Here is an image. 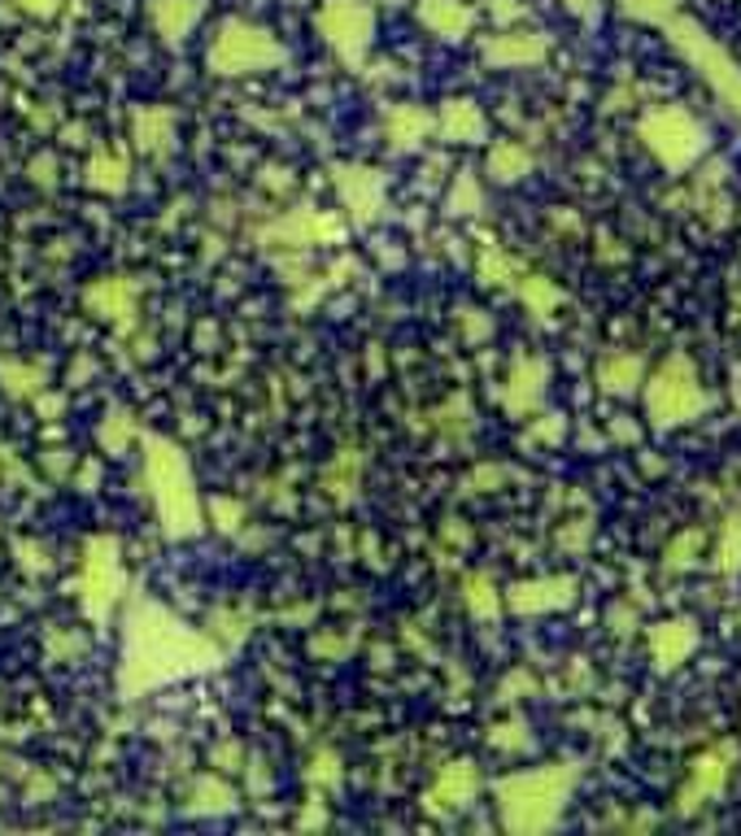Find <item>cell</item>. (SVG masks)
<instances>
[{"instance_id": "1", "label": "cell", "mask_w": 741, "mask_h": 836, "mask_svg": "<svg viewBox=\"0 0 741 836\" xmlns=\"http://www.w3.org/2000/svg\"><path fill=\"white\" fill-rule=\"evenodd\" d=\"M219 667V645L197 636L192 627L170 619L161 606L136 602L127 610V654H123V689L145 693L153 685Z\"/></svg>"}, {"instance_id": "2", "label": "cell", "mask_w": 741, "mask_h": 836, "mask_svg": "<svg viewBox=\"0 0 741 836\" xmlns=\"http://www.w3.org/2000/svg\"><path fill=\"white\" fill-rule=\"evenodd\" d=\"M572 784H576V766L559 763V766H541V771H523L498 784V811H502V824L511 833H550L572 797Z\"/></svg>"}, {"instance_id": "3", "label": "cell", "mask_w": 741, "mask_h": 836, "mask_svg": "<svg viewBox=\"0 0 741 836\" xmlns=\"http://www.w3.org/2000/svg\"><path fill=\"white\" fill-rule=\"evenodd\" d=\"M145 476H148V492H153V501H157V514H161L166 536H175V541L197 536V532H201V501H197V484H192L188 458H184L170 440H148Z\"/></svg>"}, {"instance_id": "4", "label": "cell", "mask_w": 741, "mask_h": 836, "mask_svg": "<svg viewBox=\"0 0 741 836\" xmlns=\"http://www.w3.org/2000/svg\"><path fill=\"white\" fill-rule=\"evenodd\" d=\"M641 384H646V393H641L646 397V418L659 431H671L680 422H693L707 410V388L698 379L693 357H685V353H671L667 362H659L650 370V379H641Z\"/></svg>"}, {"instance_id": "5", "label": "cell", "mask_w": 741, "mask_h": 836, "mask_svg": "<svg viewBox=\"0 0 741 836\" xmlns=\"http://www.w3.org/2000/svg\"><path fill=\"white\" fill-rule=\"evenodd\" d=\"M637 136H641V144L664 161L671 175H685V170L707 153V144H711L707 127H702L689 109H680V105L650 109V114L637 123Z\"/></svg>"}, {"instance_id": "6", "label": "cell", "mask_w": 741, "mask_h": 836, "mask_svg": "<svg viewBox=\"0 0 741 836\" xmlns=\"http://www.w3.org/2000/svg\"><path fill=\"white\" fill-rule=\"evenodd\" d=\"M284 62V49L271 40V31L253 22H222L215 44H210V70L215 74H258Z\"/></svg>"}, {"instance_id": "7", "label": "cell", "mask_w": 741, "mask_h": 836, "mask_svg": "<svg viewBox=\"0 0 741 836\" xmlns=\"http://www.w3.org/2000/svg\"><path fill=\"white\" fill-rule=\"evenodd\" d=\"M671 40H676V49L698 66V74L711 83V92L733 109L741 118V66L698 27V22H689V18H680V22H671Z\"/></svg>"}, {"instance_id": "8", "label": "cell", "mask_w": 741, "mask_h": 836, "mask_svg": "<svg viewBox=\"0 0 741 836\" xmlns=\"http://www.w3.org/2000/svg\"><path fill=\"white\" fill-rule=\"evenodd\" d=\"M123 557H118V541L114 536H96L87 545V557H83V575H79V597L87 606L92 619H105L109 606L118 602L123 593Z\"/></svg>"}, {"instance_id": "9", "label": "cell", "mask_w": 741, "mask_h": 836, "mask_svg": "<svg viewBox=\"0 0 741 836\" xmlns=\"http://www.w3.org/2000/svg\"><path fill=\"white\" fill-rule=\"evenodd\" d=\"M319 31H323V40L336 49L341 62L358 66V62L367 58L370 31H375L370 4H363V0H327V4L319 9Z\"/></svg>"}, {"instance_id": "10", "label": "cell", "mask_w": 741, "mask_h": 836, "mask_svg": "<svg viewBox=\"0 0 741 836\" xmlns=\"http://www.w3.org/2000/svg\"><path fill=\"white\" fill-rule=\"evenodd\" d=\"M576 579L572 575H550V579H528V584H515L507 593V606L515 615H550V610H567L576 602Z\"/></svg>"}, {"instance_id": "11", "label": "cell", "mask_w": 741, "mask_h": 836, "mask_svg": "<svg viewBox=\"0 0 741 836\" xmlns=\"http://www.w3.org/2000/svg\"><path fill=\"white\" fill-rule=\"evenodd\" d=\"M698 640H702V631L693 619H667V624L646 627V645H650L659 671H676L698 649Z\"/></svg>"}, {"instance_id": "12", "label": "cell", "mask_w": 741, "mask_h": 836, "mask_svg": "<svg viewBox=\"0 0 741 836\" xmlns=\"http://www.w3.org/2000/svg\"><path fill=\"white\" fill-rule=\"evenodd\" d=\"M336 188H341V201L349 206V213L358 222H370L379 206H384V179L375 170H363V166H341L336 170Z\"/></svg>"}, {"instance_id": "13", "label": "cell", "mask_w": 741, "mask_h": 836, "mask_svg": "<svg viewBox=\"0 0 741 836\" xmlns=\"http://www.w3.org/2000/svg\"><path fill=\"white\" fill-rule=\"evenodd\" d=\"M733 759H738V750H733V745L702 754V759L693 763V780H689V788L680 793V811H698V806H702L698 797L720 793V788H724V780H729V766H733Z\"/></svg>"}, {"instance_id": "14", "label": "cell", "mask_w": 741, "mask_h": 836, "mask_svg": "<svg viewBox=\"0 0 741 836\" xmlns=\"http://www.w3.org/2000/svg\"><path fill=\"white\" fill-rule=\"evenodd\" d=\"M476 793H480V771L471 763H453V766H445L441 780L432 784L428 806H432V811H462V806L476 802Z\"/></svg>"}, {"instance_id": "15", "label": "cell", "mask_w": 741, "mask_h": 836, "mask_svg": "<svg viewBox=\"0 0 741 836\" xmlns=\"http://www.w3.org/2000/svg\"><path fill=\"white\" fill-rule=\"evenodd\" d=\"M545 53H550V44H545V35H536V31L493 35V40L484 44V62H493V66H536V62H545Z\"/></svg>"}, {"instance_id": "16", "label": "cell", "mask_w": 741, "mask_h": 836, "mask_svg": "<svg viewBox=\"0 0 741 836\" xmlns=\"http://www.w3.org/2000/svg\"><path fill=\"white\" fill-rule=\"evenodd\" d=\"M545 379H550V366H545L541 357L515 362L511 384H507V410H511V415L536 410V406H541V393H545Z\"/></svg>"}, {"instance_id": "17", "label": "cell", "mask_w": 741, "mask_h": 836, "mask_svg": "<svg viewBox=\"0 0 741 836\" xmlns=\"http://www.w3.org/2000/svg\"><path fill=\"white\" fill-rule=\"evenodd\" d=\"M87 310L101 314V318H114V323H127L136 314V288L127 279H101L87 288Z\"/></svg>"}, {"instance_id": "18", "label": "cell", "mask_w": 741, "mask_h": 836, "mask_svg": "<svg viewBox=\"0 0 741 836\" xmlns=\"http://www.w3.org/2000/svg\"><path fill=\"white\" fill-rule=\"evenodd\" d=\"M641 379H646V366L637 353H615L597 366V388L606 397H633L641 388Z\"/></svg>"}, {"instance_id": "19", "label": "cell", "mask_w": 741, "mask_h": 836, "mask_svg": "<svg viewBox=\"0 0 741 836\" xmlns=\"http://www.w3.org/2000/svg\"><path fill=\"white\" fill-rule=\"evenodd\" d=\"M148 13H153L157 35H161L166 44H179V40L197 27V18H201V0H153Z\"/></svg>"}, {"instance_id": "20", "label": "cell", "mask_w": 741, "mask_h": 836, "mask_svg": "<svg viewBox=\"0 0 741 836\" xmlns=\"http://www.w3.org/2000/svg\"><path fill=\"white\" fill-rule=\"evenodd\" d=\"M419 18L441 40H462L471 31V9L462 0H419Z\"/></svg>"}, {"instance_id": "21", "label": "cell", "mask_w": 741, "mask_h": 836, "mask_svg": "<svg viewBox=\"0 0 741 836\" xmlns=\"http://www.w3.org/2000/svg\"><path fill=\"white\" fill-rule=\"evenodd\" d=\"M441 136L453 139V144H476L484 139V114L471 105V101H449L441 109Z\"/></svg>"}, {"instance_id": "22", "label": "cell", "mask_w": 741, "mask_h": 836, "mask_svg": "<svg viewBox=\"0 0 741 836\" xmlns=\"http://www.w3.org/2000/svg\"><path fill=\"white\" fill-rule=\"evenodd\" d=\"M384 127H388V139H393L397 148H415V144H424V136L432 132V118H428L419 105H397V109H388Z\"/></svg>"}, {"instance_id": "23", "label": "cell", "mask_w": 741, "mask_h": 836, "mask_svg": "<svg viewBox=\"0 0 741 836\" xmlns=\"http://www.w3.org/2000/svg\"><path fill=\"white\" fill-rule=\"evenodd\" d=\"M528 170H532V153H528L523 144L502 139V144L489 148V175H493L498 184H519Z\"/></svg>"}, {"instance_id": "24", "label": "cell", "mask_w": 741, "mask_h": 836, "mask_svg": "<svg viewBox=\"0 0 741 836\" xmlns=\"http://www.w3.org/2000/svg\"><path fill=\"white\" fill-rule=\"evenodd\" d=\"M87 188L92 192H123L127 188V161L118 153H96L87 161Z\"/></svg>"}, {"instance_id": "25", "label": "cell", "mask_w": 741, "mask_h": 836, "mask_svg": "<svg viewBox=\"0 0 741 836\" xmlns=\"http://www.w3.org/2000/svg\"><path fill=\"white\" fill-rule=\"evenodd\" d=\"M515 288H519V296H523V305H528L536 318H550V314L559 310V301H563V292L545 275H519Z\"/></svg>"}, {"instance_id": "26", "label": "cell", "mask_w": 741, "mask_h": 836, "mask_svg": "<svg viewBox=\"0 0 741 836\" xmlns=\"http://www.w3.org/2000/svg\"><path fill=\"white\" fill-rule=\"evenodd\" d=\"M170 132H175V114L170 109H140L136 114V144L148 148V153H161L170 144Z\"/></svg>"}, {"instance_id": "27", "label": "cell", "mask_w": 741, "mask_h": 836, "mask_svg": "<svg viewBox=\"0 0 741 836\" xmlns=\"http://www.w3.org/2000/svg\"><path fill=\"white\" fill-rule=\"evenodd\" d=\"M462 602H467V610L476 619H493L502 610V597H498V588H493L489 575H467L462 579Z\"/></svg>"}, {"instance_id": "28", "label": "cell", "mask_w": 741, "mask_h": 836, "mask_svg": "<svg viewBox=\"0 0 741 836\" xmlns=\"http://www.w3.org/2000/svg\"><path fill=\"white\" fill-rule=\"evenodd\" d=\"M319 231L336 236V222H332V218H314L310 209H296L289 222H280V227H275V236H284L289 244H310Z\"/></svg>"}, {"instance_id": "29", "label": "cell", "mask_w": 741, "mask_h": 836, "mask_svg": "<svg viewBox=\"0 0 741 836\" xmlns=\"http://www.w3.org/2000/svg\"><path fill=\"white\" fill-rule=\"evenodd\" d=\"M480 206H484V192H480L476 175H471V170H462V175L453 179V188H449V201H445V209H449V213H480Z\"/></svg>"}, {"instance_id": "30", "label": "cell", "mask_w": 741, "mask_h": 836, "mask_svg": "<svg viewBox=\"0 0 741 836\" xmlns=\"http://www.w3.org/2000/svg\"><path fill=\"white\" fill-rule=\"evenodd\" d=\"M0 379L13 397H35L44 388V370H31V366H18V362H0Z\"/></svg>"}, {"instance_id": "31", "label": "cell", "mask_w": 741, "mask_h": 836, "mask_svg": "<svg viewBox=\"0 0 741 836\" xmlns=\"http://www.w3.org/2000/svg\"><path fill=\"white\" fill-rule=\"evenodd\" d=\"M702 541H707V536H702L698 527H689L685 536H676V541L667 545L664 566L667 571H685V566H693V562H698V550H702Z\"/></svg>"}, {"instance_id": "32", "label": "cell", "mask_w": 741, "mask_h": 836, "mask_svg": "<svg viewBox=\"0 0 741 836\" xmlns=\"http://www.w3.org/2000/svg\"><path fill=\"white\" fill-rule=\"evenodd\" d=\"M716 566L724 575H741V519H729L724 532H720V554H716Z\"/></svg>"}, {"instance_id": "33", "label": "cell", "mask_w": 741, "mask_h": 836, "mask_svg": "<svg viewBox=\"0 0 741 836\" xmlns=\"http://www.w3.org/2000/svg\"><path fill=\"white\" fill-rule=\"evenodd\" d=\"M192 811L206 815V811H231V788L222 780H201L197 793H192Z\"/></svg>"}, {"instance_id": "34", "label": "cell", "mask_w": 741, "mask_h": 836, "mask_svg": "<svg viewBox=\"0 0 741 836\" xmlns=\"http://www.w3.org/2000/svg\"><path fill=\"white\" fill-rule=\"evenodd\" d=\"M480 279L484 283H498V288H507V283H515L519 279V267L507 258V253H498V249H489L484 258H480Z\"/></svg>"}, {"instance_id": "35", "label": "cell", "mask_w": 741, "mask_h": 836, "mask_svg": "<svg viewBox=\"0 0 741 836\" xmlns=\"http://www.w3.org/2000/svg\"><path fill=\"white\" fill-rule=\"evenodd\" d=\"M127 440H132V415L114 410V418H105V427H101V445H105L109 453H123Z\"/></svg>"}, {"instance_id": "36", "label": "cell", "mask_w": 741, "mask_h": 836, "mask_svg": "<svg viewBox=\"0 0 741 836\" xmlns=\"http://www.w3.org/2000/svg\"><path fill=\"white\" fill-rule=\"evenodd\" d=\"M498 750H511V754H519V750H528L532 745V736H528V728L523 723H502V728H493V736H489Z\"/></svg>"}, {"instance_id": "37", "label": "cell", "mask_w": 741, "mask_h": 836, "mask_svg": "<svg viewBox=\"0 0 741 836\" xmlns=\"http://www.w3.org/2000/svg\"><path fill=\"white\" fill-rule=\"evenodd\" d=\"M624 9L641 22H664L667 13L676 9V0H624Z\"/></svg>"}, {"instance_id": "38", "label": "cell", "mask_w": 741, "mask_h": 836, "mask_svg": "<svg viewBox=\"0 0 741 836\" xmlns=\"http://www.w3.org/2000/svg\"><path fill=\"white\" fill-rule=\"evenodd\" d=\"M215 519H219L222 532H236V527H240V505L227 501V497H219V501H215Z\"/></svg>"}, {"instance_id": "39", "label": "cell", "mask_w": 741, "mask_h": 836, "mask_svg": "<svg viewBox=\"0 0 741 836\" xmlns=\"http://www.w3.org/2000/svg\"><path fill=\"white\" fill-rule=\"evenodd\" d=\"M462 327H467V341H484V336L493 332V323L480 318V310H467V314H462Z\"/></svg>"}, {"instance_id": "40", "label": "cell", "mask_w": 741, "mask_h": 836, "mask_svg": "<svg viewBox=\"0 0 741 836\" xmlns=\"http://www.w3.org/2000/svg\"><path fill=\"white\" fill-rule=\"evenodd\" d=\"M310 780L336 784V780H341V766H336V759H332V754H319V759H314V771H310Z\"/></svg>"}, {"instance_id": "41", "label": "cell", "mask_w": 741, "mask_h": 836, "mask_svg": "<svg viewBox=\"0 0 741 836\" xmlns=\"http://www.w3.org/2000/svg\"><path fill=\"white\" fill-rule=\"evenodd\" d=\"M532 436H536V440H559V436H563V418L545 415L536 427H532Z\"/></svg>"}, {"instance_id": "42", "label": "cell", "mask_w": 741, "mask_h": 836, "mask_svg": "<svg viewBox=\"0 0 741 836\" xmlns=\"http://www.w3.org/2000/svg\"><path fill=\"white\" fill-rule=\"evenodd\" d=\"M31 179H35V184H44V188H53V179H58V175H53V157H49V153L31 161Z\"/></svg>"}, {"instance_id": "43", "label": "cell", "mask_w": 741, "mask_h": 836, "mask_svg": "<svg viewBox=\"0 0 741 836\" xmlns=\"http://www.w3.org/2000/svg\"><path fill=\"white\" fill-rule=\"evenodd\" d=\"M18 9H27V13H35V18H53V13L62 9V0H18Z\"/></svg>"}]
</instances>
